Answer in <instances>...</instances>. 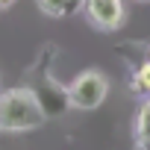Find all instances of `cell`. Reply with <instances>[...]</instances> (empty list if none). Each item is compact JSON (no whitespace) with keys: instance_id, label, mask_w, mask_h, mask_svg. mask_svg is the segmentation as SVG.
Wrapping results in <instances>:
<instances>
[{"instance_id":"8","label":"cell","mask_w":150,"mask_h":150,"mask_svg":"<svg viewBox=\"0 0 150 150\" xmlns=\"http://www.w3.org/2000/svg\"><path fill=\"white\" fill-rule=\"evenodd\" d=\"M141 3H150V0H141Z\"/></svg>"},{"instance_id":"3","label":"cell","mask_w":150,"mask_h":150,"mask_svg":"<svg viewBox=\"0 0 150 150\" xmlns=\"http://www.w3.org/2000/svg\"><path fill=\"white\" fill-rule=\"evenodd\" d=\"M86 15L97 30H118L124 21V0H86Z\"/></svg>"},{"instance_id":"6","label":"cell","mask_w":150,"mask_h":150,"mask_svg":"<svg viewBox=\"0 0 150 150\" xmlns=\"http://www.w3.org/2000/svg\"><path fill=\"white\" fill-rule=\"evenodd\" d=\"M41 3V9L47 12V15H68V12H74V3L77 0H38Z\"/></svg>"},{"instance_id":"4","label":"cell","mask_w":150,"mask_h":150,"mask_svg":"<svg viewBox=\"0 0 150 150\" xmlns=\"http://www.w3.org/2000/svg\"><path fill=\"white\" fill-rule=\"evenodd\" d=\"M132 91L138 94H150V59L138 65V71L132 74Z\"/></svg>"},{"instance_id":"2","label":"cell","mask_w":150,"mask_h":150,"mask_svg":"<svg viewBox=\"0 0 150 150\" xmlns=\"http://www.w3.org/2000/svg\"><path fill=\"white\" fill-rule=\"evenodd\" d=\"M109 94V80L100 71H83L68 86V100L77 109H97Z\"/></svg>"},{"instance_id":"1","label":"cell","mask_w":150,"mask_h":150,"mask_svg":"<svg viewBox=\"0 0 150 150\" xmlns=\"http://www.w3.org/2000/svg\"><path fill=\"white\" fill-rule=\"evenodd\" d=\"M44 109L33 88H9L0 91V129L24 132L44 124Z\"/></svg>"},{"instance_id":"7","label":"cell","mask_w":150,"mask_h":150,"mask_svg":"<svg viewBox=\"0 0 150 150\" xmlns=\"http://www.w3.org/2000/svg\"><path fill=\"white\" fill-rule=\"evenodd\" d=\"M12 3H15V0H0V9H9Z\"/></svg>"},{"instance_id":"5","label":"cell","mask_w":150,"mask_h":150,"mask_svg":"<svg viewBox=\"0 0 150 150\" xmlns=\"http://www.w3.org/2000/svg\"><path fill=\"white\" fill-rule=\"evenodd\" d=\"M138 138H141V147L150 150V103H144L138 112Z\"/></svg>"}]
</instances>
